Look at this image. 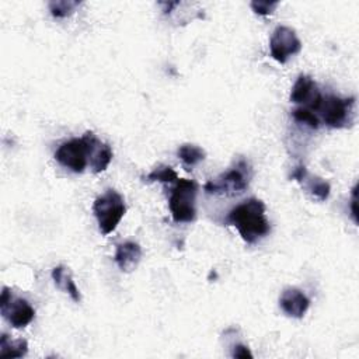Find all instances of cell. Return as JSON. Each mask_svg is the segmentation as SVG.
Returning <instances> with one entry per match:
<instances>
[{
    "label": "cell",
    "mask_w": 359,
    "mask_h": 359,
    "mask_svg": "<svg viewBox=\"0 0 359 359\" xmlns=\"http://www.w3.org/2000/svg\"><path fill=\"white\" fill-rule=\"evenodd\" d=\"M178 157L181 158V161L187 165V167H192L196 165L198 163L203 161L206 157V153L202 147L196 146V144H191V143H185L181 144L177 150Z\"/></svg>",
    "instance_id": "16"
},
{
    "label": "cell",
    "mask_w": 359,
    "mask_h": 359,
    "mask_svg": "<svg viewBox=\"0 0 359 359\" xmlns=\"http://www.w3.org/2000/svg\"><path fill=\"white\" fill-rule=\"evenodd\" d=\"M231 356L233 358H240V359H247V358H252V353L248 349V346H245L243 344H237V345L233 346Z\"/></svg>",
    "instance_id": "21"
},
{
    "label": "cell",
    "mask_w": 359,
    "mask_h": 359,
    "mask_svg": "<svg viewBox=\"0 0 359 359\" xmlns=\"http://www.w3.org/2000/svg\"><path fill=\"white\" fill-rule=\"evenodd\" d=\"M271 56L279 62L286 63L289 57L302 50V42L296 35V31L286 25H278L269 39Z\"/></svg>",
    "instance_id": "8"
},
{
    "label": "cell",
    "mask_w": 359,
    "mask_h": 359,
    "mask_svg": "<svg viewBox=\"0 0 359 359\" xmlns=\"http://www.w3.org/2000/svg\"><path fill=\"white\" fill-rule=\"evenodd\" d=\"M293 180H296L304 189L306 192H309L313 198L318 199V201H325L330 195V184L327 181H324L320 177L311 175L304 165H299L293 170L292 175Z\"/></svg>",
    "instance_id": "11"
},
{
    "label": "cell",
    "mask_w": 359,
    "mask_h": 359,
    "mask_svg": "<svg viewBox=\"0 0 359 359\" xmlns=\"http://www.w3.org/2000/svg\"><path fill=\"white\" fill-rule=\"evenodd\" d=\"M226 223L234 226L247 244H254L271 231V224L265 216V205L258 198H250L234 206Z\"/></svg>",
    "instance_id": "1"
},
{
    "label": "cell",
    "mask_w": 359,
    "mask_h": 359,
    "mask_svg": "<svg viewBox=\"0 0 359 359\" xmlns=\"http://www.w3.org/2000/svg\"><path fill=\"white\" fill-rule=\"evenodd\" d=\"M93 212L101 233L107 236L116 229L126 212L123 196L115 189H107L102 195L95 198Z\"/></svg>",
    "instance_id": "4"
},
{
    "label": "cell",
    "mask_w": 359,
    "mask_h": 359,
    "mask_svg": "<svg viewBox=\"0 0 359 359\" xmlns=\"http://www.w3.org/2000/svg\"><path fill=\"white\" fill-rule=\"evenodd\" d=\"M55 160L73 172H83L88 165V140L86 135L63 142L55 151Z\"/></svg>",
    "instance_id": "6"
},
{
    "label": "cell",
    "mask_w": 359,
    "mask_h": 359,
    "mask_svg": "<svg viewBox=\"0 0 359 359\" xmlns=\"http://www.w3.org/2000/svg\"><path fill=\"white\" fill-rule=\"evenodd\" d=\"M355 97L341 98L337 95H323L316 112L321 114L324 123L334 129L351 126L353 122Z\"/></svg>",
    "instance_id": "5"
},
{
    "label": "cell",
    "mask_w": 359,
    "mask_h": 359,
    "mask_svg": "<svg viewBox=\"0 0 359 359\" xmlns=\"http://www.w3.org/2000/svg\"><path fill=\"white\" fill-rule=\"evenodd\" d=\"M279 306L286 316L302 318L310 306V300L300 289L286 287L279 297Z\"/></svg>",
    "instance_id": "12"
},
{
    "label": "cell",
    "mask_w": 359,
    "mask_h": 359,
    "mask_svg": "<svg viewBox=\"0 0 359 359\" xmlns=\"http://www.w3.org/2000/svg\"><path fill=\"white\" fill-rule=\"evenodd\" d=\"M88 140V164L91 171L98 174L104 171L112 160V149L108 143L100 140L93 132L84 133Z\"/></svg>",
    "instance_id": "10"
},
{
    "label": "cell",
    "mask_w": 359,
    "mask_h": 359,
    "mask_svg": "<svg viewBox=\"0 0 359 359\" xmlns=\"http://www.w3.org/2000/svg\"><path fill=\"white\" fill-rule=\"evenodd\" d=\"M80 1H72V0H56L49 3V10L50 14L56 18H63L70 15L76 7H79Z\"/></svg>",
    "instance_id": "17"
},
{
    "label": "cell",
    "mask_w": 359,
    "mask_h": 359,
    "mask_svg": "<svg viewBox=\"0 0 359 359\" xmlns=\"http://www.w3.org/2000/svg\"><path fill=\"white\" fill-rule=\"evenodd\" d=\"M142 258V247L135 241H123L116 245L114 259L122 272L133 271Z\"/></svg>",
    "instance_id": "13"
},
{
    "label": "cell",
    "mask_w": 359,
    "mask_h": 359,
    "mask_svg": "<svg viewBox=\"0 0 359 359\" xmlns=\"http://www.w3.org/2000/svg\"><path fill=\"white\" fill-rule=\"evenodd\" d=\"M351 208H352V216H353V220H355V223H358V219H356V185H355V187H353V189H352Z\"/></svg>",
    "instance_id": "22"
},
{
    "label": "cell",
    "mask_w": 359,
    "mask_h": 359,
    "mask_svg": "<svg viewBox=\"0 0 359 359\" xmlns=\"http://www.w3.org/2000/svg\"><path fill=\"white\" fill-rule=\"evenodd\" d=\"M198 184L194 180L180 178L175 187L171 189L168 198V208L171 210L172 220L175 223H189L196 217V201Z\"/></svg>",
    "instance_id": "3"
},
{
    "label": "cell",
    "mask_w": 359,
    "mask_h": 359,
    "mask_svg": "<svg viewBox=\"0 0 359 359\" xmlns=\"http://www.w3.org/2000/svg\"><path fill=\"white\" fill-rule=\"evenodd\" d=\"M52 279L55 282V285L63 290L65 293H67L76 303H79L81 300V296H80V292H79V287L76 286L74 280H73V276L70 273V271L63 266V265H57L52 269Z\"/></svg>",
    "instance_id": "14"
},
{
    "label": "cell",
    "mask_w": 359,
    "mask_h": 359,
    "mask_svg": "<svg viewBox=\"0 0 359 359\" xmlns=\"http://www.w3.org/2000/svg\"><path fill=\"white\" fill-rule=\"evenodd\" d=\"M251 177V165L244 158H240L230 170L224 171L215 180L208 181L203 185V189L206 191V194L234 196L244 192L248 188Z\"/></svg>",
    "instance_id": "2"
},
{
    "label": "cell",
    "mask_w": 359,
    "mask_h": 359,
    "mask_svg": "<svg viewBox=\"0 0 359 359\" xmlns=\"http://www.w3.org/2000/svg\"><path fill=\"white\" fill-rule=\"evenodd\" d=\"M321 93L318 91L314 80L310 76L300 74L290 91V101L294 104H303L304 108L316 112L320 101H321Z\"/></svg>",
    "instance_id": "9"
},
{
    "label": "cell",
    "mask_w": 359,
    "mask_h": 359,
    "mask_svg": "<svg viewBox=\"0 0 359 359\" xmlns=\"http://www.w3.org/2000/svg\"><path fill=\"white\" fill-rule=\"evenodd\" d=\"M292 116H293L297 122L304 123V125H307V126L311 128V129H317V128L320 126V119H318V116H317L313 111H310V109H307V108H304V107H300V108L293 109Z\"/></svg>",
    "instance_id": "19"
},
{
    "label": "cell",
    "mask_w": 359,
    "mask_h": 359,
    "mask_svg": "<svg viewBox=\"0 0 359 359\" xmlns=\"http://www.w3.org/2000/svg\"><path fill=\"white\" fill-rule=\"evenodd\" d=\"M278 1H268V0H254L251 1V8L259 15H269L276 8Z\"/></svg>",
    "instance_id": "20"
},
{
    "label": "cell",
    "mask_w": 359,
    "mask_h": 359,
    "mask_svg": "<svg viewBox=\"0 0 359 359\" xmlns=\"http://www.w3.org/2000/svg\"><path fill=\"white\" fill-rule=\"evenodd\" d=\"M28 352L25 339H11L7 334L0 337V356L1 358H22Z\"/></svg>",
    "instance_id": "15"
},
{
    "label": "cell",
    "mask_w": 359,
    "mask_h": 359,
    "mask_svg": "<svg viewBox=\"0 0 359 359\" xmlns=\"http://www.w3.org/2000/svg\"><path fill=\"white\" fill-rule=\"evenodd\" d=\"M0 313L14 328L28 325L35 316L32 306L25 299L14 297L8 287H3L0 297Z\"/></svg>",
    "instance_id": "7"
},
{
    "label": "cell",
    "mask_w": 359,
    "mask_h": 359,
    "mask_svg": "<svg viewBox=\"0 0 359 359\" xmlns=\"http://www.w3.org/2000/svg\"><path fill=\"white\" fill-rule=\"evenodd\" d=\"M178 175L170 165H158L146 175V181H161V182H177Z\"/></svg>",
    "instance_id": "18"
}]
</instances>
